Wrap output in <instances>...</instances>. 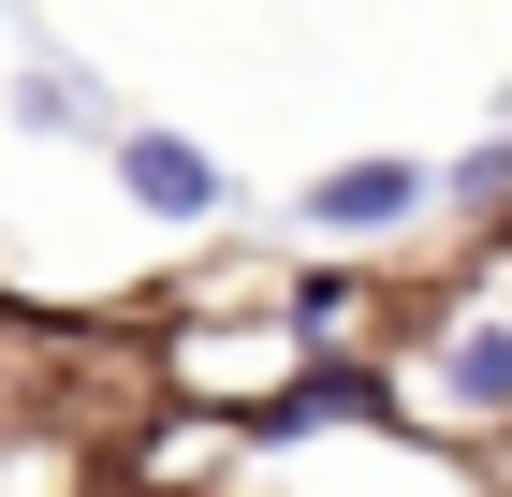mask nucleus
Masks as SVG:
<instances>
[{
	"label": "nucleus",
	"instance_id": "f03ea898",
	"mask_svg": "<svg viewBox=\"0 0 512 497\" xmlns=\"http://www.w3.org/2000/svg\"><path fill=\"white\" fill-rule=\"evenodd\" d=\"M410 205H425V161H352V176L308 191V220H322V234H395Z\"/></svg>",
	"mask_w": 512,
	"mask_h": 497
},
{
	"label": "nucleus",
	"instance_id": "f257e3e1",
	"mask_svg": "<svg viewBox=\"0 0 512 497\" xmlns=\"http://www.w3.org/2000/svg\"><path fill=\"white\" fill-rule=\"evenodd\" d=\"M118 176H132L147 220H220V161L176 147V132H118Z\"/></svg>",
	"mask_w": 512,
	"mask_h": 497
},
{
	"label": "nucleus",
	"instance_id": "20e7f679",
	"mask_svg": "<svg viewBox=\"0 0 512 497\" xmlns=\"http://www.w3.org/2000/svg\"><path fill=\"white\" fill-rule=\"evenodd\" d=\"M352 322H366V278H337V264L293 278V337H352Z\"/></svg>",
	"mask_w": 512,
	"mask_h": 497
},
{
	"label": "nucleus",
	"instance_id": "7ed1b4c3",
	"mask_svg": "<svg viewBox=\"0 0 512 497\" xmlns=\"http://www.w3.org/2000/svg\"><path fill=\"white\" fill-rule=\"evenodd\" d=\"M454 395H469V410H512V337H498V322L454 337Z\"/></svg>",
	"mask_w": 512,
	"mask_h": 497
},
{
	"label": "nucleus",
	"instance_id": "39448f33",
	"mask_svg": "<svg viewBox=\"0 0 512 497\" xmlns=\"http://www.w3.org/2000/svg\"><path fill=\"white\" fill-rule=\"evenodd\" d=\"M454 205H512V147H469V161H454Z\"/></svg>",
	"mask_w": 512,
	"mask_h": 497
}]
</instances>
